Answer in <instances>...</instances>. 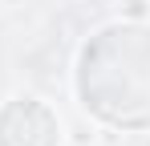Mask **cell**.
<instances>
[{
    "instance_id": "cell-1",
    "label": "cell",
    "mask_w": 150,
    "mask_h": 146,
    "mask_svg": "<svg viewBox=\"0 0 150 146\" xmlns=\"http://www.w3.org/2000/svg\"><path fill=\"white\" fill-rule=\"evenodd\" d=\"M61 122L37 97H12L0 110V146H57Z\"/></svg>"
},
{
    "instance_id": "cell-2",
    "label": "cell",
    "mask_w": 150,
    "mask_h": 146,
    "mask_svg": "<svg viewBox=\"0 0 150 146\" xmlns=\"http://www.w3.org/2000/svg\"><path fill=\"white\" fill-rule=\"evenodd\" d=\"M122 16H126V21H142V16H150V0H122Z\"/></svg>"
}]
</instances>
